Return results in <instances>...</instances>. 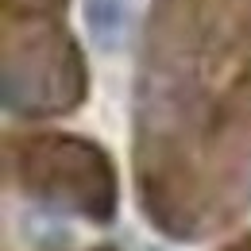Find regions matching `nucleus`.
Wrapping results in <instances>:
<instances>
[{
	"mask_svg": "<svg viewBox=\"0 0 251 251\" xmlns=\"http://www.w3.org/2000/svg\"><path fill=\"white\" fill-rule=\"evenodd\" d=\"M85 31L100 50H120L127 35V0H85Z\"/></svg>",
	"mask_w": 251,
	"mask_h": 251,
	"instance_id": "nucleus-1",
	"label": "nucleus"
}]
</instances>
